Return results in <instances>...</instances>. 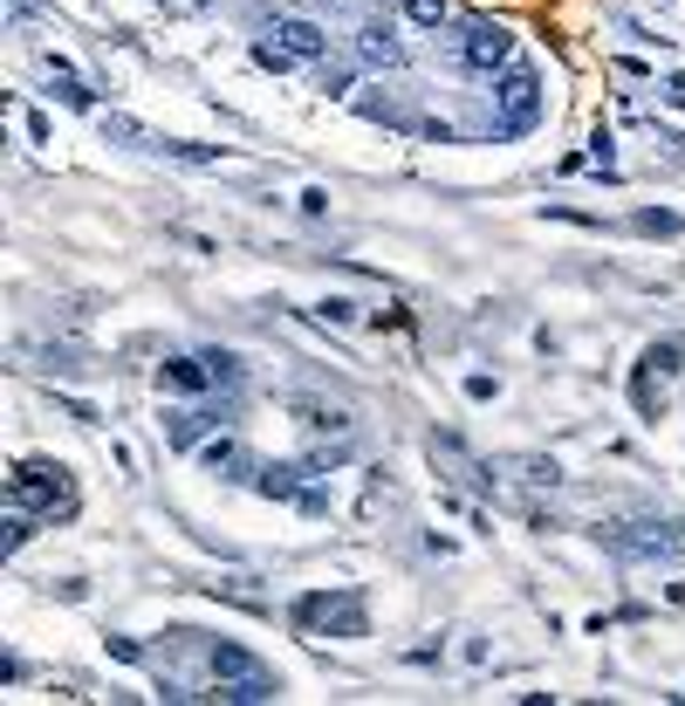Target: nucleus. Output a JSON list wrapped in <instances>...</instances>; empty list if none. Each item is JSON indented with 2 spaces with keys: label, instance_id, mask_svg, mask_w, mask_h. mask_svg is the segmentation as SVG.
Segmentation results:
<instances>
[{
  "label": "nucleus",
  "instance_id": "obj_1",
  "mask_svg": "<svg viewBox=\"0 0 685 706\" xmlns=\"http://www.w3.org/2000/svg\"><path fill=\"white\" fill-rule=\"evenodd\" d=\"M295 624L302 632H330V638H371L364 591H309L295 597Z\"/></svg>",
  "mask_w": 685,
  "mask_h": 706
},
{
  "label": "nucleus",
  "instance_id": "obj_2",
  "mask_svg": "<svg viewBox=\"0 0 685 706\" xmlns=\"http://www.w3.org/2000/svg\"><path fill=\"white\" fill-rule=\"evenodd\" d=\"M8 501H14V507H42V515H75L69 466H56V460H21L14 474H8Z\"/></svg>",
  "mask_w": 685,
  "mask_h": 706
},
{
  "label": "nucleus",
  "instance_id": "obj_3",
  "mask_svg": "<svg viewBox=\"0 0 685 706\" xmlns=\"http://www.w3.org/2000/svg\"><path fill=\"white\" fill-rule=\"evenodd\" d=\"M535 124H542V75L528 62H514L494 90V138H521Z\"/></svg>",
  "mask_w": 685,
  "mask_h": 706
},
{
  "label": "nucleus",
  "instance_id": "obj_4",
  "mask_svg": "<svg viewBox=\"0 0 685 706\" xmlns=\"http://www.w3.org/2000/svg\"><path fill=\"white\" fill-rule=\"evenodd\" d=\"M685 371V336H665V343H652L637 357V377H631V399H637V412L644 418H658L665 412V391H672V377Z\"/></svg>",
  "mask_w": 685,
  "mask_h": 706
},
{
  "label": "nucleus",
  "instance_id": "obj_5",
  "mask_svg": "<svg viewBox=\"0 0 685 706\" xmlns=\"http://www.w3.org/2000/svg\"><path fill=\"white\" fill-rule=\"evenodd\" d=\"M507 56H514V28H507V21L473 14V21L453 28V62H460V69H480V75H487V69H501Z\"/></svg>",
  "mask_w": 685,
  "mask_h": 706
},
{
  "label": "nucleus",
  "instance_id": "obj_6",
  "mask_svg": "<svg viewBox=\"0 0 685 706\" xmlns=\"http://www.w3.org/2000/svg\"><path fill=\"white\" fill-rule=\"evenodd\" d=\"M611 548H617L624 563H672L685 542H678V535H665L658 522H624V528H611Z\"/></svg>",
  "mask_w": 685,
  "mask_h": 706
},
{
  "label": "nucleus",
  "instance_id": "obj_7",
  "mask_svg": "<svg viewBox=\"0 0 685 706\" xmlns=\"http://www.w3.org/2000/svg\"><path fill=\"white\" fill-rule=\"evenodd\" d=\"M206 673H213V686H248V679H261L268 673V665L248 652V645H206Z\"/></svg>",
  "mask_w": 685,
  "mask_h": 706
},
{
  "label": "nucleus",
  "instance_id": "obj_8",
  "mask_svg": "<svg viewBox=\"0 0 685 706\" xmlns=\"http://www.w3.org/2000/svg\"><path fill=\"white\" fill-rule=\"evenodd\" d=\"M226 412H233V405H179V412H165V418H172L165 440H172V446H199V433L226 425Z\"/></svg>",
  "mask_w": 685,
  "mask_h": 706
},
{
  "label": "nucleus",
  "instance_id": "obj_9",
  "mask_svg": "<svg viewBox=\"0 0 685 706\" xmlns=\"http://www.w3.org/2000/svg\"><path fill=\"white\" fill-rule=\"evenodd\" d=\"M158 384H165V391H179V399H199V391H220L206 357H165V364H158Z\"/></svg>",
  "mask_w": 685,
  "mask_h": 706
},
{
  "label": "nucleus",
  "instance_id": "obj_10",
  "mask_svg": "<svg viewBox=\"0 0 685 706\" xmlns=\"http://www.w3.org/2000/svg\"><path fill=\"white\" fill-rule=\"evenodd\" d=\"M356 62H371V69H397V62H405V42L391 34V21H364V34H356Z\"/></svg>",
  "mask_w": 685,
  "mask_h": 706
},
{
  "label": "nucleus",
  "instance_id": "obj_11",
  "mask_svg": "<svg viewBox=\"0 0 685 706\" xmlns=\"http://www.w3.org/2000/svg\"><path fill=\"white\" fill-rule=\"evenodd\" d=\"M274 34H281L289 56H309V62H322V49H330V34H322L315 21H274Z\"/></svg>",
  "mask_w": 685,
  "mask_h": 706
},
{
  "label": "nucleus",
  "instance_id": "obj_12",
  "mask_svg": "<svg viewBox=\"0 0 685 706\" xmlns=\"http://www.w3.org/2000/svg\"><path fill=\"white\" fill-rule=\"evenodd\" d=\"M302 474L309 466H261V494L268 501H302Z\"/></svg>",
  "mask_w": 685,
  "mask_h": 706
},
{
  "label": "nucleus",
  "instance_id": "obj_13",
  "mask_svg": "<svg viewBox=\"0 0 685 706\" xmlns=\"http://www.w3.org/2000/svg\"><path fill=\"white\" fill-rule=\"evenodd\" d=\"M206 466H213V474H226V481H240V474H248V466H254V460H248V453H240L233 440H213V446H206Z\"/></svg>",
  "mask_w": 685,
  "mask_h": 706
},
{
  "label": "nucleus",
  "instance_id": "obj_14",
  "mask_svg": "<svg viewBox=\"0 0 685 706\" xmlns=\"http://www.w3.org/2000/svg\"><path fill=\"white\" fill-rule=\"evenodd\" d=\"M631 233H658V241H678L685 220H678V213H658V206H644V213H631Z\"/></svg>",
  "mask_w": 685,
  "mask_h": 706
},
{
  "label": "nucleus",
  "instance_id": "obj_15",
  "mask_svg": "<svg viewBox=\"0 0 685 706\" xmlns=\"http://www.w3.org/2000/svg\"><path fill=\"white\" fill-rule=\"evenodd\" d=\"M295 418L309 425V433H343V425H350L336 405H309V399H295Z\"/></svg>",
  "mask_w": 685,
  "mask_h": 706
},
{
  "label": "nucleus",
  "instance_id": "obj_16",
  "mask_svg": "<svg viewBox=\"0 0 685 706\" xmlns=\"http://www.w3.org/2000/svg\"><path fill=\"white\" fill-rule=\"evenodd\" d=\"M151 151H165V159H185V165H213L220 144H185V138H158Z\"/></svg>",
  "mask_w": 685,
  "mask_h": 706
},
{
  "label": "nucleus",
  "instance_id": "obj_17",
  "mask_svg": "<svg viewBox=\"0 0 685 706\" xmlns=\"http://www.w3.org/2000/svg\"><path fill=\"white\" fill-rule=\"evenodd\" d=\"M49 75H56V97H62L69 110H90V90L75 83V69H69V62H49Z\"/></svg>",
  "mask_w": 685,
  "mask_h": 706
},
{
  "label": "nucleus",
  "instance_id": "obj_18",
  "mask_svg": "<svg viewBox=\"0 0 685 706\" xmlns=\"http://www.w3.org/2000/svg\"><path fill=\"white\" fill-rule=\"evenodd\" d=\"M412 8V21H425V28H446L453 21V0H405Z\"/></svg>",
  "mask_w": 685,
  "mask_h": 706
},
{
  "label": "nucleus",
  "instance_id": "obj_19",
  "mask_svg": "<svg viewBox=\"0 0 685 706\" xmlns=\"http://www.w3.org/2000/svg\"><path fill=\"white\" fill-rule=\"evenodd\" d=\"M28 535H34L28 507H14V515H8V542H0V548H8V556H21V548H28Z\"/></svg>",
  "mask_w": 685,
  "mask_h": 706
},
{
  "label": "nucleus",
  "instance_id": "obj_20",
  "mask_svg": "<svg viewBox=\"0 0 685 706\" xmlns=\"http://www.w3.org/2000/svg\"><path fill=\"white\" fill-rule=\"evenodd\" d=\"M315 83L330 90V97H343V90H350V69H343V62H330V56H322V62H315Z\"/></svg>",
  "mask_w": 685,
  "mask_h": 706
},
{
  "label": "nucleus",
  "instance_id": "obj_21",
  "mask_svg": "<svg viewBox=\"0 0 685 706\" xmlns=\"http://www.w3.org/2000/svg\"><path fill=\"white\" fill-rule=\"evenodd\" d=\"M254 62H261V69H274V75H281V69H289V62H295V56H289V49H281V42H254Z\"/></svg>",
  "mask_w": 685,
  "mask_h": 706
},
{
  "label": "nucleus",
  "instance_id": "obj_22",
  "mask_svg": "<svg viewBox=\"0 0 685 706\" xmlns=\"http://www.w3.org/2000/svg\"><path fill=\"white\" fill-rule=\"evenodd\" d=\"M110 652L124 658V665H138V658H144V645H138V638H110Z\"/></svg>",
  "mask_w": 685,
  "mask_h": 706
},
{
  "label": "nucleus",
  "instance_id": "obj_23",
  "mask_svg": "<svg viewBox=\"0 0 685 706\" xmlns=\"http://www.w3.org/2000/svg\"><path fill=\"white\" fill-rule=\"evenodd\" d=\"M665 103H685V75H672V83H665Z\"/></svg>",
  "mask_w": 685,
  "mask_h": 706
}]
</instances>
